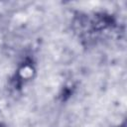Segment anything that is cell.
I'll return each instance as SVG.
<instances>
[{
  "label": "cell",
  "instance_id": "6da1fadb",
  "mask_svg": "<svg viewBox=\"0 0 127 127\" xmlns=\"http://www.w3.org/2000/svg\"><path fill=\"white\" fill-rule=\"evenodd\" d=\"M0 127H5L4 125H2V124H0Z\"/></svg>",
  "mask_w": 127,
  "mask_h": 127
}]
</instances>
